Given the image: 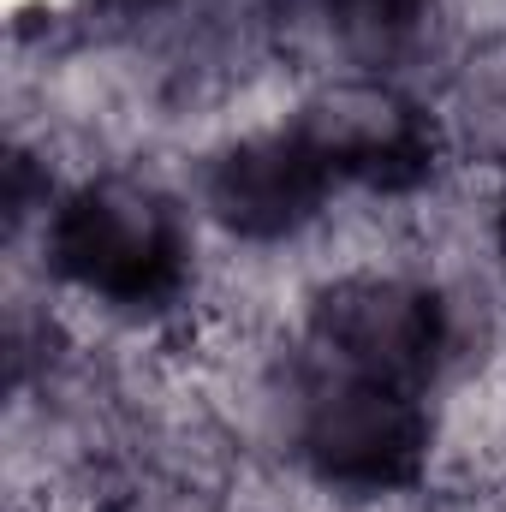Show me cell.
Returning <instances> with one entry per match:
<instances>
[{"instance_id": "obj_4", "label": "cell", "mask_w": 506, "mask_h": 512, "mask_svg": "<svg viewBox=\"0 0 506 512\" xmlns=\"http://www.w3.org/2000/svg\"><path fill=\"white\" fill-rule=\"evenodd\" d=\"M328 179H334V167L304 143V131H274V137H251L215 161L209 209L239 239H286L322 209Z\"/></svg>"}, {"instance_id": "obj_1", "label": "cell", "mask_w": 506, "mask_h": 512, "mask_svg": "<svg viewBox=\"0 0 506 512\" xmlns=\"http://www.w3.org/2000/svg\"><path fill=\"white\" fill-rule=\"evenodd\" d=\"M54 262L66 280L102 298L149 304L179 286L185 245L173 209L155 191L131 179H102L66 197V209L54 215Z\"/></svg>"}, {"instance_id": "obj_3", "label": "cell", "mask_w": 506, "mask_h": 512, "mask_svg": "<svg viewBox=\"0 0 506 512\" xmlns=\"http://www.w3.org/2000/svg\"><path fill=\"white\" fill-rule=\"evenodd\" d=\"M423 447H429V423H423L417 399L399 393V387L364 382V376L322 387L304 411L310 465L328 483H346V489L411 483L417 465H423Z\"/></svg>"}, {"instance_id": "obj_5", "label": "cell", "mask_w": 506, "mask_h": 512, "mask_svg": "<svg viewBox=\"0 0 506 512\" xmlns=\"http://www.w3.org/2000/svg\"><path fill=\"white\" fill-rule=\"evenodd\" d=\"M298 131L334 173H352L381 191H405L435 167V137L423 114L387 90H334L304 114Z\"/></svg>"}, {"instance_id": "obj_6", "label": "cell", "mask_w": 506, "mask_h": 512, "mask_svg": "<svg viewBox=\"0 0 506 512\" xmlns=\"http://www.w3.org/2000/svg\"><path fill=\"white\" fill-rule=\"evenodd\" d=\"M328 18L340 30V42L364 60L399 54L417 24H423V0H328Z\"/></svg>"}, {"instance_id": "obj_2", "label": "cell", "mask_w": 506, "mask_h": 512, "mask_svg": "<svg viewBox=\"0 0 506 512\" xmlns=\"http://www.w3.org/2000/svg\"><path fill=\"white\" fill-rule=\"evenodd\" d=\"M316 334H322V346L334 352V364L346 376L399 387V393H417L429 382L435 364H441V346H447L441 304L423 286H405V280H346V286H334L316 304Z\"/></svg>"}]
</instances>
